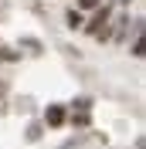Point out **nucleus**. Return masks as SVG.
Instances as JSON below:
<instances>
[{"mask_svg": "<svg viewBox=\"0 0 146 149\" xmlns=\"http://www.w3.org/2000/svg\"><path fill=\"white\" fill-rule=\"evenodd\" d=\"M82 27L88 31L92 37H99V41H109V37H112V7H109V3L95 7V17H92L88 24H82Z\"/></svg>", "mask_w": 146, "mask_h": 149, "instance_id": "obj_1", "label": "nucleus"}, {"mask_svg": "<svg viewBox=\"0 0 146 149\" xmlns=\"http://www.w3.org/2000/svg\"><path fill=\"white\" fill-rule=\"evenodd\" d=\"M65 105H48V112H44V122L51 125V129H58V125H65Z\"/></svg>", "mask_w": 146, "mask_h": 149, "instance_id": "obj_2", "label": "nucleus"}, {"mask_svg": "<svg viewBox=\"0 0 146 149\" xmlns=\"http://www.w3.org/2000/svg\"><path fill=\"white\" fill-rule=\"evenodd\" d=\"M129 54L143 58V20H136V37H133V44H129Z\"/></svg>", "mask_w": 146, "mask_h": 149, "instance_id": "obj_3", "label": "nucleus"}, {"mask_svg": "<svg viewBox=\"0 0 146 149\" xmlns=\"http://www.w3.org/2000/svg\"><path fill=\"white\" fill-rule=\"evenodd\" d=\"M65 20H68V27H72V31H75V27H82V24H85V20H82V10H75V7L68 10V14H65Z\"/></svg>", "mask_w": 146, "mask_h": 149, "instance_id": "obj_4", "label": "nucleus"}, {"mask_svg": "<svg viewBox=\"0 0 146 149\" xmlns=\"http://www.w3.org/2000/svg\"><path fill=\"white\" fill-rule=\"evenodd\" d=\"M92 122V112H72V125H78V129H85Z\"/></svg>", "mask_w": 146, "mask_h": 149, "instance_id": "obj_5", "label": "nucleus"}, {"mask_svg": "<svg viewBox=\"0 0 146 149\" xmlns=\"http://www.w3.org/2000/svg\"><path fill=\"white\" fill-rule=\"evenodd\" d=\"M105 0H78V7L75 10H95V7H102Z\"/></svg>", "mask_w": 146, "mask_h": 149, "instance_id": "obj_6", "label": "nucleus"}, {"mask_svg": "<svg viewBox=\"0 0 146 149\" xmlns=\"http://www.w3.org/2000/svg\"><path fill=\"white\" fill-rule=\"evenodd\" d=\"M72 105H75V112H88L92 109V98H75Z\"/></svg>", "mask_w": 146, "mask_h": 149, "instance_id": "obj_7", "label": "nucleus"}, {"mask_svg": "<svg viewBox=\"0 0 146 149\" xmlns=\"http://www.w3.org/2000/svg\"><path fill=\"white\" fill-rule=\"evenodd\" d=\"M0 61H17V54H14L10 47H0Z\"/></svg>", "mask_w": 146, "mask_h": 149, "instance_id": "obj_8", "label": "nucleus"}, {"mask_svg": "<svg viewBox=\"0 0 146 149\" xmlns=\"http://www.w3.org/2000/svg\"><path fill=\"white\" fill-rule=\"evenodd\" d=\"M24 47H31V51H41V44H37L34 37H24Z\"/></svg>", "mask_w": 146, "mask_h": 149, "instance_id": "obj_9", "label": "nucleus"}, {"mask_svg": "<svg viewBox=\"0 0 146 149\" xmlns=\"http://www.w3.org/2000/svg\"><path fill=\"white\" fill-rule=\"evenodd\" d=\"M0 95H4V85H0Z\"/></svg>", "mask_w": 146, "mask_h": 149, "instance_id": "obj_10", "label": "nucleus"}, {"mask_svg": "<svg viewBox=\"0 0 146 149\" xmlns=\"http://www.w3.org/2000/svg\"><path fill=\"white\" fill-rule=\"evenodd\" d=\"M122 3H129V0H122Z\"/></svg>", "mask_w": 146, "mask_h": 149, "instance_id": "obj_11", "label": "nucleus"}]
</instances>
